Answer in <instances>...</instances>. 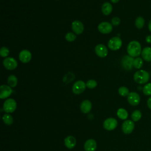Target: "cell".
<instances>
[{"label":"cell","instance_id":"cell-17","mask_svg":"<svg viewBox=\"0 0 151 151\" xmlns=\"http://www.w3.org/2000/svg\"><path fill=\"white\" fill-rule=\"evenodd\" d=\"M142 58L146 61H151V47H145L141 52Z\"/></svg>","mask_w":151,"mask_h":151},{"label":"cell","instance_id":"cell-25","mask_svg":"<svg viewBox=\"0 0 151 151\" xmlns=\"http://www.w3.org/2000/svg\"><path fill=\"white\" fill-rule=\"evenodd\" d=\"M132 119L133 122H137L139 121L142 117V113L139 110H135L133 111L131 115Z\"/></svg>","mask_w":151,"mask_h":151},{"label":"cell","instance_id":"cell-26","mask_svg":"<svg viewBox=\"0 0 151 151\" xmlns=\"http://www.w3.org/2000/svg\"><path fill=\"white\" fill-rule=\"evenodd\" d=\"M2 120H3L4 122L7 125L12 124L13 123V122H14L12 117L9 114H4L2 117Z\"/></svg>","mask_w":151,"mask_h":151},{"label":"cell","instance_id":"cell-4","mask_svg":"<svg viewBox=\"0 0 151 151\" xmlns=\"http://www.w3.org/2000/svg\"><path fill=\"white\" fill-rule=\"evenodd\" d=\"M17 107V103L13 99H8L5 101L3 105V109L6 113L14 112Z\"/></svg>","mask_w":151,"mask_h":151},{"label":"cell","instance_id":"cell-29","mask_svg":"<svg viewBox=\"0 0 151 151\" xmlns=\"http://www.w3.org/2000/svg\"><path fill=\"white\" fill-rule=\"evenodd\" d=\"M76 35L73 32H68L67 34H66L65 36V40L67 41H69V42H72V41H74L76 38Z\"/></svg>","mask_w":151,"mask_h":151},{"label":"cell","instance_id":"cell-9","mask_svg":"<svg viewBox=\"0 0 151 151\" xmlns=\"http://www.w3.org/2000/svg\"><path fill=\"white\" fill-rule=\"evenodd\" d=\"M127 101L129 103L133 106L138 105L140 101V98L138 93L136 92H130L127 96Z\"/></svg>","mask_w":151,"mask_h":151},{"label":"cell","instance_id":"cell-30","mask_svg":"<svg viewBox=\"0 0 151 151\" xmlns=\"http://www.w3.org/2000/svg\"><path fill=\"white\" fill-rule=\"evenodd\" d=\"M86 84V86L88 88H91V89L95 88L97 85V81L94 80H89L87 81Z\"/></svg>","mask_w":151,"mask_h":151},{"label":"cell","instance_id":"cell-23","mask_svg":"<svg viewBox=\"0 0 151 151\" xmlns=\"http://www.w3.org/2000/svg\"><path fill=\"white\" fill-rule=\"evenodd\" d=\"M135 26L138 29H142L145 25V19L142 17H138L135 19Z\"/></svg>","mask_w":151,"mask_h":151},{"label":"cell","instance_id":"cell-28","mask_svg":"<svg viewBox=\"0 0 151 151\" xmlns=\"http://www.w3.org/2000/svg\"><path fill=\"white\" fill-rule=\"evenodd\" d=\"M118 92H119V94L123 97L127 96L129 94V89L126 87H124V86L119 87V88L118 89Z\"/></svg>","mask_w":151,"mask_h":151},{"label":"cell","instance_id":"cell-20","mask_svg":"<svg viewBox=\"0 0 151 151\" xmlns=\"http://www.w3.org/2000/svg\"><path fill=\"white\" fill-rule=\"evenodd\" d=\"M113 10V6L110 3L105 2L101 6L102 13L105 15H109Z\"/></svg>","mask_w":151,"mask_h":151},{"label":"cell","instance_id":"cell-24","mask_svg":"<svg viewBox=\"0 0 151 151\" xmlns=\"http://www.w3.org/2000/svg\"><path fill=\"white\" fill-rule=\"evenodd\" d=\"M143 64V58L139 57H136V58L134 59V62H133V67L136 68V69H140L142 67Z\"/></svg>","mask_w":151,"mask_h":151},{"label":"cell","instance_id":"cell-36","mask_svg":"<svg viewBox=\"0 0 151 151\" xmlns=\"http://www.w3.org/2000/svg\"><path fill=\"white\" fill-rule=\"evenodd\" d=\"M148 28H149V30L151 32V19L149 21V24H148Z\"/></svg>","mask_w":151,"mask_h":151},{"label":"cell","instance_id":"cell-16","mask_svg":"<svg viewBox=\"0 0 151 151\" xmlns=\"http://www.w3.org/2000/svg\"><path fill=\"white\" fill-rule=\"evenodd\" d=\"M97 144L94 139L87 140L84 144V149L86 151H94L96 149Z\"/></svg>","mask_w":151,"mask_h":151},{"label":"cell","instance_id":"cell-1","mask_svg":"<svg viewBox=\"0 0 151 151\" xmlns=\"http://www.w3.org/2000/svg\"><path fill=\"white\" fill-rule=\"evenodd\" d=\"M142 47L139 42L136 40L130 41L127 47V52L132 57H137L142 52Z\"/></svg>","mask_w":151,"mask_h":151},{"label":"cell","instance_id":"cell-21","mask_svg":"<svg viewBox=\"0 0 151 151\" xmlns=\"http://www.w3.org/2000/svg\"><path fill=\"white\" fill-rule=\"evenodd\" d=\"M7 83L9 86H10L11 87H15L17 86L18 83V80L17 77L14 75L9 76L8 78Z\"/></svg>","mask_w":151,"mask_h":151},{"label":"cell","instance_id":"cell-12","mask_svg":"<svg viewBox=\"0 0 151 151\" xmlns=\"http://www.w3.org/2000/svg\"><path fill=\"white\" fill-rule=\"evenodd\" d=\"M117 126V122L114 118H108L103 123L104 128L107 130H114Z\"/></svg>","mask_w":151,"mask_h":151},{"label":"cell","instance_id":"cell-33","mask_svg":"<svg viewBox=\"0 0 151 151\" xmlns=\"http://www.w3.org/2000/svg\"><path fill=\"white\" fill-rule=\"evenodd\" d=\"M73 74L72 73H68V74H67V75H65V76H64V78H63L64 82H65V83H68V82L71 81L72 80H73L70 78V77L71 78V76H73Z\"/></svg>","mask_w":151,"mask_h":151},{"label":"cell","instance_id":"cell-5","mask_svg":"<svg viewBox=\"0 0 151 151\" xmlns=\"http://www.w3.org/2000/svg\"><path fill=\"white\" fill-rule=\"evenodd\" d=\"M133 62L134 58L130 55H124L122 60L121 64L122 67L125 70H131L133 67Z\"/></svg>","mask_w":151,"mask_h":151},{"label":"cell","instance_id":"cell-37","mask_svg":"<svg viewBox=\"0 0 151 151\" xmlns=\"http://www.w3.org/2000/svg\"><path fill=\"white\" fill-rule=\"evenodd\" d=\"M110 1H111V2L114 3V4L117 3V2L119 1V0H110Z\"/></svg>","mask_w":151,"mask_h":151},{"label":"cell","instance_id":"cell-13","mask_svg":"<svg viewBox=\"0 0 151 151\" xmlns=\"http://www.w3.org/2000/svg\"><path fill=\"white\" fill-rule=\"evenodd\" d=\"M11 87L7 85H2L0 87V98L1 99H6L12 93Z\"/></svg>","mask_w":151,"mask_h":151},{"label":"cell","instance_id":"cell-10","mask_svg":"<svg viewBox=\"0 0 151 151\" xmlns=\"http://www.w3.org/2000/svg\"><path fill=\"white\" fill-rule=\"evenodd\" d=\"M122 130L125 134L131 133L134 128V123L131 120H127L122 124Z\"/></svg>","mask_w":151,"mask_h":151},{"label":"cell","instance_id":"cell-32","mask_svg":"<svg viewBox=\"0 0 151 151\" xmlns=\"http://www.w3.org/2000/svg\"><path fill=\"white\" fill-rule=\"evenodd\" d=\"M120 23V19L119 17H115L111 19V24L113 26H117Z\"/></svg>","mask_w":151,"mask_h":151},{"label":"cell","instance_id":"cell-19","mask_svg":"<svg viewBox=\"0 0 151 151\" xmlns=\"http://www.w3.org/2000/svg\"><path fill=\"white\" fill-rule=\"evenodd\" d=\"M65 146L68 149H73L74 147L76 144V140L74 137L72 136H68L64 139Z\"/></svg>","mask_w":151,"mask_h":151},{"label":"cell","instance_id":"cell-14","mask_svg":"<svg viewBox=\"0 0 151 151\" xmlns=\"http://www.w3.org/2000/svg\"><path fill=\"white\" fill-rule=\"evenodd\" d=\"M19 59L23 63H28L32 57L31 53L27 50H22L19 54Z\"/></svg>","mask_w":151,"mask_h":151},{"label":"cell","instance_id":"cell-34","mask_svg":"<svg viewBox=\"0 0 151 151\" xmlns=\"http://www.w3.org/2000/svg\"><path fill=\"white\" fill-rule=\"evenodd\" d=\"M147 105L148 107L151 110V96L149 97L147 100Z\"/></svg>","mask_w":151,"mask_h":151},{"label":"cell","instance_id":"cell-3","mask_svg":"<svg viewBox=\"0 0 151 151\" xmlns=\"http://www.w3.org/2000/svg\"><path fill=\"white\" fill-rule=\"evenodd\" d=\"M122 45V41L119 37H114L110 39L108 42L109 48L113 51L119 50Z\"/></svg>","mask_w":151,"mask_h":151},{"label":"cell","instance_id":"cell-8","mask_svg":"<svg viewBox=\"0 0 151 151\" xmlns=\"http://www.w3.org/2000/svg\"><path fill=\"white\" fill-rule=\"evenodd\" d=\"M98 30L102 34H109L113 30V25L108 22H102L98 25Z\"/></svg>","mask_w":151,"mask_h":151},{"label":"cell","instance_id":"cell-7","mask_svg":"<svg viewBox=\"0 0 151 151\" xmlns=\"http://www.w3.org/2000/svg\"><path fill=\"white\" fill-rule=\"evenodd\" d=\"M86 84L82 80L77 81L73 86V91L76 94L82 93L86 89Z\"/></svg>","mask_w":151,"mask_h":151},{"label":"cell","instance_id":"cell-22","mask_svg":"<svg viewBox=\"0 0 151 151\" xmlns=\"http://www.w3.org/2000/svg\"><path fill=\"white\" fill-rule=\"evenodd\" d=\"M117 115L120 119L126 120L128 117V113L124 109L120 108L117 111Z\"/></svg>","mask_w":151,"mask_h":151},{"label":"cell","instance_id":"cell-15","mask_svg":"<svg viewBox=\"0 0 151 151\" xmlns=\"http://www.w3.org/2000/svg\"><path fill=\"white\" fill-rule=\"evenodd\" d=\"M71 28L76 34H80L84 31V25L81 21L75 20L71 24Z\"/></svg>","mask_w":151,"mask_h":151},{"label":"cell","instance_id":"cell-6","mask_svg":"<svg viewBox=\"0 0 151 151\" xmlns=\"http://www.w3.org/2000/svg\"><path fill=\"white\" fill-rule=\"evenodd\" d=\"M3 65L6 69L8 70H13L17 68L18 63L15 58L12 57H7L4 60Z\"/></svg>","mask_w":151,"mask_h":151},{"label":"cell","instance_id":"cell-11","mask_svg":"<svg viewBox=\"0 0 151 151\" xmlns=\"http://www.w3.org/2000/svg\"><path fill=\"white\" fill-rule=\"evenodd\" d=\"M94 51L97 55L101 58L106 57L108 54V50L107 47L102 44H97L94 48Z\"/></svg>","mask_w":151,"mask_h":151},{"label":"cell","instance_id":"cell-18","mask_svg":"<svg viewBox=\"0 0 151 151\" xmlns=\"http://www.w3.org/2000/svg\"><path fill=\"white\" fill-rule=\"evenodd\" d=\"M91 109V103L88 100H83L80 104V110L84 113H88Z\"/></svg>","mask_w":151,"mask_h":151},{"label":"cell","instance_id":"cell-35","mask_svg":"<svg viewBox=\"0 0 151 151\" xmlns=\"http://www.w3.org/2000/svg\"><path fill=\"white\" fill-rule=\"evenodd\" d=\"M145 40H146V41L147 43L151 44V35H149L146 36Z\"/></svg>","mask_w":151,"mask_h":151},{"label":"cell","instance_id":"cell-31","mask_svg":"<svg viewBox=\"0 0 151 151\" xmlns=\"http://www.w3.org/2000/svg\"><path fill=\"white\" fill-rule=\"evenodd\" d=\"M9 53V49L6 47H1L0 50V55L2 57H6L8 55Z\"/></svg>","mask_w":151,"mask_h":151},{"label":"cell","instance_id":"cell-2","mask_svg":"<svg viewBox=\"0 0 151 151\" xmlns=\"http://www.w3.org/2000/svg\"><path fill=\"white\" fill-rule=\"evenodd\" d=\"M149 77L150 76L149 73L144 70H139L133 75V79L134 81L140 84L147 83L149 80Z\"/></svg>","mask_w":151,"mask_h":151},{"label":"cell","instance_id":"cell-27","mask_svg":"<svg viewBox=\"0 0 151 151\" xmlns=\"http://www.w3.org/2000/svg\"><path fill=\"white\" fill-rule=\"evenodd\" d=\"M143 93L146 96H151V83L146 84L143 87Z\"/></svg>","mask_w":151,"mask_h":151}]
</instances>
